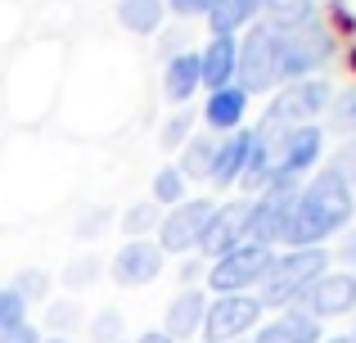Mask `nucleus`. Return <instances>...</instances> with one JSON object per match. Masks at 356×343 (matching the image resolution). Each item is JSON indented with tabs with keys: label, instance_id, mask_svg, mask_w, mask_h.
Returning <instances> with one entry per match:
<instances>
[{
	"label": "nucleus",
	"instance_id": "obj_1",
	"mask_svg": "<svg viewBox=\"0 0 356 343\" xmlns=\"http://www.w3.org/2000/svg\"><path fill=\"white\" fill-rule=\"evenodd\" d=\"M356 217V190L334 163L316 168L302 181L293 208L284 217V230H280V244L284 248H325L334 235L352 226Z\"/></svg>",
	"mask_w": 356,
	"mask_h": 343
},
{
	"label": "nucleus",
	"instance_id": "obj_2",
	"mask_svg": "<svg viewBox=\"0 0 356 343\" xmlns=\"http://www.w3.org/2000/svg\"><path fill=\"white\" fill-rule=\"evenodd\" d=\"M330 271V248H284L275 253L266 280L257 289L261 312H289L302 303V294L312 289L321 276Z\"/></svg>",
	"mask_w": 356,
	"mask_h": 343
},
{
	"label": "nucleus",
	"instance_id": "obj_3",
	"mask_svg": "<svg viewBox=\"0 0 356 343\" xmlns=\"http://www.w3.org/2000/svg\"><path fill=\"white\" fill-rule=\"evenodd\" d=\"M275 32V27H270ZM280 36V72L284 81H302V77H321V68L339 54V41H334V27L325 18H312V23L293 27V32H275Z\"/></svg>",
	"mask_w": 356,
	"mask_h": 343
},
{
	"label": "nucleus",
	"instance_id": "obj_4",
	"mask_svg": "<svg viewBox=\"0 0 356 343\" xmlns=\"http://www.w3.org/2000/svg\"><path fill=\"white\" fill-rule=\"evenodd\" d=\"M330 104H334V86L325 77L284 81V86L270 95L261 122L275 127V131H289V127H307V122H316L321 113H330Z\"/></svg>",
	"mask_w": 356,
	"mask_h": 343
},
{
	"label": "nucleus",
	"instance_id": "obj_5",
	"mask_svg": "<svg viewBox=\"0 0 356 343\" xmlns=\"http://www.w3.org/2000/svg\"><path fill=\"white\" fill-rule=\"evenodd\" d=\"M235 81L248 95H275L284 86V72H280V36L270 32L266 23H252L248 32L239 36V72Z\"/></svg>",
	"mask_w": 356,
	"mask_h": 343
},
{
	"label": "nucleus",
	"instance_id": "obj_6",
	"mask_svg": "<svg viewBox=\"0 0 356 343\" xmlns=\"http://www.w3.org/2000/svg\"><path fill=\"white\" fill-rule=\"evenodd\" d=\"M270 262H275V248H266V244H239V248H230V253H221L203 276H208L212 298H217V294H252V289H261Z\"/></svg>",
	"mask_w": 356,
	"mask_h": 343
},
{
	"label": "nucleus",
	"instance_id": "obj_7",
	"mask_svg": "<svg viewBox=\"0 0 356 343\" xmlns=\"http://www.w3.org/2000/svg\"><path fill=\"white\" fill-rule=\"evenodd\" d=\"M261 131L275 141V176L270 181H298L302 185L307 176L316 172L325 154V127L307 122V127H289V131H275V127L261 122Z\"/></svg>",
	"mask_w": 356,
	"mask_h": 343
},
{
	"label": "nucleus",
	"instance_id": "obj_8",
	"mask_svg": "<svg viewBox=\"0 0 356 343\" xmlns=\"http://www.w3.org/2000/svg\"><path fill=\"white\" fill-rule=\"evenodd\" d=\"M257 326H261L257 294H217V298H208L203 343H243V335H252Z\"/></svg>",
	"mask_w": 356,
	"mask_h": 343
},
{
	"label": "nucleus",
	"instance_id": "obj_9",
	"mask_svg": "<svg viewBox=\"0 0 356 343\" xmlns=\"http://www.w3.org/2000/svg\"><path fill=\"white\" fill-rule=\"evenodd\" d=\"M217 203L212 199H185L176 203V208L163 212V221H158V239L154 244L163 248V253H194V248L203 244V230H208V217Z\"/></svg>",
	"mask_w": 356,
	"mask_h": 343
},
{
	"label": "nucleus",
	"instance_id": "obj_10",
	"mask_svg": "<svg viewBox=\"0 0 356 343\" xmlns=\"http://www.w3.org/2000/svg\"><path fill=\"white\" fill-rule=\"evenodd\" d=\"M163 257L167 253L154 239H127L113 253V262H108V276H113V285H122V289H140V285H154L163 276Z\"/></svg>",
	"mask_w": 356,
	"mask_h": 343
},
{
	"label": "nucleus",
	"instance_id": "obj_11",
	"mask_svg": "<svg viewBox=\"0 0 356 343\" xmlns=\"http://www.w3.org/2000/svg\"><path fill=\"white\" fill-rule=\"evenodd\" d=\"M298 308L316 321H330V317H348L356 312V271H325L312 289L302 294Z\"/></svg>",
	"mask_w": 356,
	"mask_h": 343
},
{
	"label": "nucleus",
	"instance_id": "obj_12",
	"mask_svg": "<svg viewBox=\"0 0 356 343\" xmlns=\"http://www.w3.org/2000/svg\"><path fill=\"white\" fill-rule=\"evenodd\" d=\"M243 226H248V199L217 203V208H212V217H208V230H203L199 253H208L212 262H217L221 253H230V248L243 244Z\"/></svg>",
	"mask_w": 356,
	"mask_h": 343
},
{
	"label": "nucleus",
	"instance_id": "obj_13",
	"mask_svg": "<svg viewBox=\"0 0 356 343\" xmlns=\"http://www.w3.org/2000/svg\"><path fill=\"white\" fill-rule=\"evenodd\" d=\"M248 90L239 86H221V90H208V99H203V127H208V136H230L243 127V118H248Z\"/></svg>",
	"mask_w": 356,
	"mask_h": 343
},
{
	"label": "nucleus",
	"instance_id": "obj_14",
	"mask_svg": "<svg viewBox=\"0 0 356 343\" xmlns=\"http://www.w3.org/2000/svg\"><path fill=\"white\" fill-rule=\"evenodd\" d=\"M248 154H252V127H239V131L221 136L217 141V154H212V172L208 181L221 185V190H230V185L243 181V172H248Z\"/></svg>",
	"mask_w": 356,
	"mask_h": 343
},
{
	"label": "nucleus",
	"instance_id": "obj_15",
	"mask_svg": "<svg viewBox=\"0 0 356 343\" xmlns=\"http://www.w3.org/2000/svg\"><path fill=\"white\" fill-rule=\"evenodd\" d=\"M321 321L307 317L302 308H289V312H275L270 321H261L252 330V343H321Z\"/></svg>",
	"mask_w": 356,
	"mask_h": 343
},
{
	"label": "nucleus",
	"instance_id": "obj_16",
	"mask_svg": "<svg viewBox=\"0 0 356 343\" xmlns=\"http://www.w3.org/2000/svg\"><path fill=\"white\" fill-rule=\"evenodd\" d=\"M199 63H203V90L235 86V72H239V36H208V45L199 50Z\"/></svg>",
	"mask_w": 356,
	"mask_h": 343
},
{
	"label": "nucleus",
	"instance_id": "obj_17",
	"mask_svg": "<svg viewBox=\"0 0 356 343\" xmlns=\"http://www.w3.org/2000/svg\"><path fill=\"white\" fill-rule=\"evenodd\" d=\"M203 317H208V294L203 289H181L172 303H167V321H163V335H172L176 343L203 335Z\"/></svg>",
	"mask_w": 356,
	"mask_h": 343
},
{
	"label": "nucleus",
	"instance_id": "obj_18",
	"mask_svg": "<svg viewBox=\"0 0 356 343\" xmlns=\"http://www.w3.org/2000/svg\"><path fill=\"white\" fill-rule=\"evenodd\" d=\"M203 90V63H199V50H176L163 68V95L172 104H190L194 95Z\"/></svg>",
	"mask_w": 356,
	"mask_h": 343
},
{
	"label": "nucleus",
	"instance_id": "obj_19",
	"mask_svg": "<svg viewBox=\"0 0 356 343\" xmlns=\"http://www.w3.org/2000/svg\"><path fill=\"white\" fill-rule=\"evenodd\" d=\"M261 18V0H217L208 14V32L212 36H239Z\"/></svg>",
	"mask_w": 356,
	"mask_h": 343
},
{
	"label": "nucleus",
	"instance_id": "obj_20",
	"mask_svg": "<svg viewBox=\"0 0 356 343\" xmlns=\"http://www.w3.org/2000/svg\"><path fill=\"white\" fill-rule=\"evenodd\" d=\"M163 18H167V0H118V23L131 36L163 32Z\"/></svg>",
	"mask_w": 356,
	"mask_h": 343
},
{
	"label": "nucleus",
	"instance_id": "obj_21",
	"mask_svg": "<svg viewBox=\"0 0 356 343\" xmlns=\"http://www.w3.org/2000/svg\"><path fill=\"white\" fill-rule=\"evenodd\" d=\"M312 18H321L316 0H261V18L257 23L275 27V32H293V27L312 23Z\"/></svg>",
	"mask_w": 356,
	"mask_h": 343
},
{
	"label": "nucleus",
	"instance_id": "obj_22",
	"mask_svg": "<svg viewBox=\"0 0 356 343\" xmlns=\"http://www.w3.org/2000/svg\"><path fill=\"white\" fill-rule=\"evenodd\" d=\"M212 154H217V136H190V141L181 145V176L185 181H208V172H212Z\"/></svg>",
	"mask_w": 356,
	"mask_h": 343
},
{
	"label": "nucleus",
	"instance_id": "obj_23",
	"mask_svg": "<svg viewBox=\"0 0 356 343\" xmlns=\"http://www.w3.org/2000/svg\"><path fill=\"white\" fill-rule=\"evenodd\" d=\"M190 194H185V176L176 163H167V168L154 172V203L158 208H176V203H185Z\"/></svg>",
	"mask_w": 356,
	"mask_h": 343
},
{
	"label": "nucleus",
	"instance_id": "obj_24",
	"mask_svg": "<svg viewBox=\"0 0 356 343\" xmlns=\"http://www.w3.org/2000/svg\"><path fill=\"white\" fill-rule=\"evenodd\" d=\"M27 326V298L14 289V285H0V335Z\"/></svg>",
	"mask_w": 356,
	"mask_h": 343
},
{
	"label": "nucleus",
	"instance_id": "obj_25",
	"mask_svg": "<svg viewBox=\"0 0 356 343\" xmlns=\"http://www.w3.org/2000/svg\"><path fill=\"white\" fill-rule=\"evenodd\" d=\"M158 221H163V217H158V203H154V199H140L136 208H127V217H122V230H127V239H145L149 230L158 226Z\"/></svg>",
	"mask_w": 356,
	"mask_h": 343
},
{
	"label": "nucleus",
	"instance_id": "obj_26",
	"mask_svg": "<svg viewBox=\"0 0 356 343\" xmlns=\"http://www.w3.org/2000/svg\"><path fill=\"white\" fill-rule=\"evenodd\" d=\"M330 118H334V127H339V131H352V136H356V86H348V90H334Z\"/></svg>",
	"mask_w": 356,
	"mask_h": 343
},
{
	"label": "nucleus",
	"instance_id": "obj_27",
	"mask_svg": "<svg viewBox=\"0 0 356 343\" xmlns=\"http://www.w3.org/2000/svg\"><path fill=\"white\" fill-rule=\"evenodd\" d=\"M90 335H95V343H118L122 339V317H118L113 308H104L95 317V326H90Z\"/></svg>",
	"mask_w": 356,
	"mask_h": 343
},
{
	"label": "nucleus",
	"instance_id": "obj_28",
	"mask_svg": "<svg viewBox=\"0 0 356 343\" xmlns=\"http://www.w3.org/2000/svg\"><path fill=\"white\" fill-rule=\"evenodd\" d=\"M63 280H68L72 289H86V285L99 280V262H95V257H81V262H72L68 271H63Z\"/></svg>",
	"mask_w": 356,
	"mask_h": 343
},
{
	"label": "nucleus",
	"instance_id": "obj_29",
	"mask_svg": "<svg viewBox=\"0 0 356 343\" xmlns=\"http://www.w3.org/2000/svg\"><path fill=\"white\" fill-rule=\"evenodd\" d=\"M190 127H194V122H190V113H176L172 122L163 127V145H167V150H181V145L190 141Z\"/></svg>",
	"mask_w": 356,
	"mask_h": 343
},
{
	"label": "nucleus",
	"instance_id": "obj_30",
	"mask_svg": "<svg viewBox=\"0 0 356 343\" xmlns=\"http://www.w3.org/2000/svg\"><path fill=\"white\" fill-rule=\"evenodd\" d=\"M14 289L23 294L27 303H32V298H45V289H50V280H45L41 271H23V276H18V280H14Z\"/></svg>",
	"mask_w": 356,
	"mask_h": 343
},
{
	"label": "nucleus",
	"instance_id": "obj_31",
	"mask_svg": "<svg viewBox=\"0 0 356 343\" xmlns=\"http://www.w3.org/2000/svg\"><path fill=\"white\" fill-rule=\"evenodd\" d=\"M212 5H217V0H167V9H172L176 18H208L212 14Z\"/></svg>",
	"mask_w": 356,
	"mask_h": 343
},
{
	"label": "nucleus",
	"instance_id": "obj_32",
	"mask_svg": "<svg viewBox=\"0 0 356 343\" xmlns=\"http://www.w3.org/2000/svg\"><path fill=\"white\" fill-rule=\"evenodd\" d=\"M334 168H339L343 176H348V181H352V190H356V136H352V141H348V145L339 150V159H334Z\"/></svg>",
	"mask_w": 356,
	"mask_h": 343
},
{
	"label": "nucleus",
	"instance_id": "obj_33",
	"mask_svg": "<svg viewBox=\"0 0 356 343\" xmlns=\"http://www.w3.org/2000/svg\"><path fill=\"white\" fill-rule=\"evenodd\" d=\"M330 9H334V27H339V32H352V27H356L352 9L343 5V0H330Z\"/></svg>",
	"mask_w": 356,
	"mask_h": 343
},
{
	"label": "nucleus",
	"instance_id": "obj_34",
	"mask_svg": "<svg viewBox=\"0 0 356 343\" xmlns=\"http://www.w3.org/2000/svg\"><path fill=\"white\" fill-rule=\"evenodd\" d=\"M0 343H41V335H36L32 326H23V330H9V335H0Z\"/></svg>",
	"mask_w": 356,
	"mask_h": 343
},
{
	"label": "nucleus",
	"instance_id": "obj_35",
	"mask_svg": "<svg viewBox=\"0 0 356 343\" xmlns=\"http://www.w3.org/2000/svg\"><path fill=\"white\" fill-rule=\"evenodd\" d=\"M199 276H203L199 262H185V266H181V289H194V280H199Z\"/></svg>",
	"mask_w": 356,
	"mask_h": 343
},
{
	"label": "nucleus",
	"instance_id": "obj_36",
	"mask_svg": "<svg viewBox=\"0 0 356 343\" xmlns=\"http://www.w3.org/2000/svg\"><path fill=\"white\" fill-rule=\"evenodd\" d=\"M339 257H343L348 266H356V230H352V235H348V239L339 244Z\"/></svg>",
	"mask_w": 356,
	"mask_h": 343
},
{
	"label": "nucleus",
	"instance_id": "obj_37",
	"mask_svg": "<svg viewBox=\"0 0 356 343\" xmlns=\"http://www.w3.org/2000/svg\"><path fill=\"white\" fill-rule=\"evenodd\" d=\"M50 321H54V326H68V321H72V308H68V303H54Z\"/></svg>",
	"mask_w": 356,
	"mask_h": 343
},
{
	"label": "nucleus",
	"instance_id": "obj_38",
	"mask_svg": "<svg viewBox=\"0 0 356 343\" xmlns=\"http://www.w3.org/2000/svg\"><path fill=\"white\" fill-rule=\"evenodd\" d=\"M136 343H176L172 335H163V330H145V335H140Z\"/></svg>",
	"mask_w": 356,
	"mask_h": 343
},
{
	"label": "nucleus",
	"instance_id": "obj_39",
	"mask_svg": "<svg viewBox=\"0 0 356 343\" xmlns=\"http://www.w3.org/2000/svg\"><path fill=\"white\" fill-rule=\"evenodd\" d=\"M321 343H356L352 335H330V339H321Z\"/></svg>",
	"mask_w": 356,
	"mask_h": 343
},
{
	"label": "nucleus",
	"instance_id": "obj_40",
	"mask_svg": "<svg viewBox=\"0 0 356 343\" xmlns=\"http://www.w3.org/2000/svg\"><path fill=\"white\" fill-rule=\"evenodd\" d=\"M41 343H68V339H63V335H54V339H41Z\"/></svg>",
	"mask_w": 356,
	"mask_h": 343
},
{
	"label": "nucleus",
	"instance_id": "obj_41",
	"mask_svg": "<svg viewBox=\"0 0 356 343\" xmlns=\"http://www.w3.org/2000/svg\"><path fill=\"white\" fill-rule=\"evenodd\" d=\"M352 68H356V50H352Z\"/></svg>",
	"mask_w": 356,
	"mask_h": 343
},
{
	"label": "nucleus",
	"instance_id": "obj_42",
	"mask_svg": "<svg viewBox=\"0 0 356 343\" xmlns=\"http://www.w3.org/2000/svg\"><path fill=\"white\" fill-rule=\"evenodd\" d=\"M118 343H127V339H118Z\"/></svg>",
	"mask_w": 356,
	"mask_h": 343
},
{
	"label": "nucleus",
	"instance_id": "obj_43",
	"mask_svg": "<svg viewBox=\"0 0 356 343\" xmlns=\"http://www.w3.org/2000/svg\"><path fill=\"white\" fill-rule=\"evenodd\" d=\"M352 339H356V335H352Z\"/></svg>",
	"mask_w": 356,
	"mask_h": 343
}]
</instances>
